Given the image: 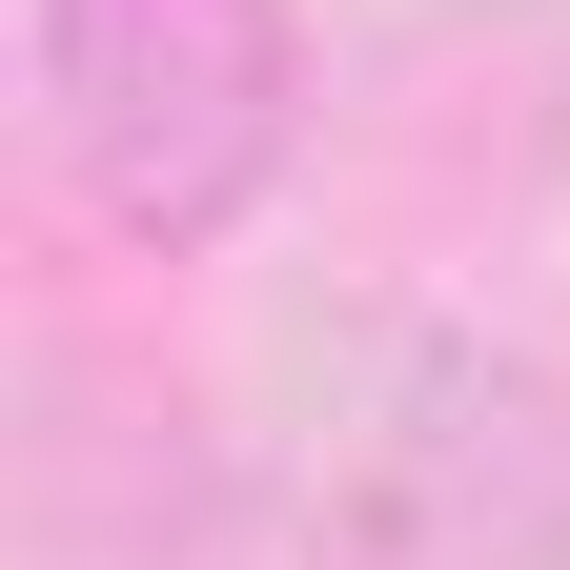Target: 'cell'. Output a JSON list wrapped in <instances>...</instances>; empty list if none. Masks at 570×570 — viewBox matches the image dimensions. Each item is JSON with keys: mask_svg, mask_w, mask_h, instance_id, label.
<instances>
[{"mask_svg": "<svg viewBox=\"0 0 570 570\" xmlns=\"http://www.w3.org/2000/svg\"><path fill=\"white\" fill-rule=\"evenodd\" d=\"M306 530L326 570H570V387L489 326H326Z\"/></svg>", "mask_w": 570, "mask_h": 570, "instance_id": "cell-1", "label": "cell"}, {"mask_svg": "<svg viewBox=\"0 0 570 570\" xmlns=\"http://www.w3.org/2000/svg\"><path fill=\"white\" fill-rule=\"evenodd\" d=\"M285 0H41V122L61 184L102 204L122 245H225L265 164H285Z\"/></svg>", "mask_w": 570, "mask_h": 570, "instance_id": "cell-2", "label": "cell"}]
</instances>
